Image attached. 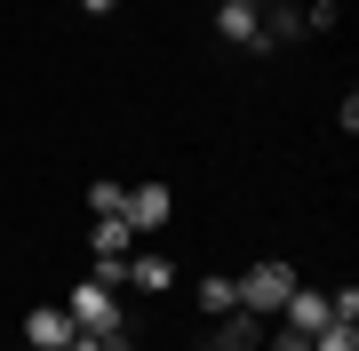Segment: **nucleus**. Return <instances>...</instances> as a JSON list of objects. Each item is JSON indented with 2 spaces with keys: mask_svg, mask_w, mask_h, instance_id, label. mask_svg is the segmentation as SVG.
<instances>
[{
  "mask_svg": "<svg viewBox=\"0 0 359 351\" xmlns=\"http://www.w3.org/2000/svg\"><path fill=\"white\" fill-rule=\"evenodd\" d=\"M231 287H240V312H256V319H280V303H287L295 272H287V263H248V272L231 280Z\"/></svg>",
  "mask_w": 359,
  "mask_h": 351,
  "instance_id": "f257e3e1",
  "label": "nucleus"
},
{
  "mask_svg": "<svg viewBox=\"0 0 359 351\" xmlns=\"http://www.w3.org/2000/svg\"><path fill=\"white\" fill-rule=\"evenodd\" d=\"M120 216H128V232H136V240H152L160 223L176 216V192H168V184H136V192H128V208H120Z\"/></svg>",
  "mask_w": 359,
  "mask_h": 351,
  "instance_id": "f03ea898",
  "label": "nucleus"
},
{
  "mask_svg": "<svg viewBox=\"0 0 359 351\" xmlns=\"http://www.w3.org/2000/svg\"><path fill=\"white\" fill-rule=\"evenodd\" d=\"M216 32L231 48H264V0H216Z\"/></svg>",
  "mask_w": 359,
  "mask_h": 351,
  "instance_id": "7ed1b4c3",
  "label": "nucleus"
},
{
  "mask_svg": "<svg viewBox=\"0 0 359 351\" xmlns=\"http://www.w3.org/2000/svg\"><path fill=\"white\" fill-rule=\"evenodd\" d=\"M72 336H80V327H72V312H65V303H40V312L25 319V343H32V351H65Z\"/></svg>",
  "mask_w": 359,
  "mask_h": 351,
  "instance_id": "20e7f679",
  "label": "nucleus"
},
{
  "mask_svg": "<svg viewBox=\"0 0 359 351\" xmlns=\"http://www.w3.org/2000/svg\"><path fill=\"white\" fill-rule=\"evenodd\" d=\"M335 312H327V296H311V287H287V303H280V327H295V336H320Z\"/></svg>",
  "mask_w": 359,
  "mask_h": 351,
  "instance_id": "39448f33",
  "label": "nucleus"
},
{
  "mask_svg": "<svg viewBox=\"0 0 359 351\" xmlns=\"http://www.w3.org/2000/svg\"><path fill=\"white\" fill-rule=\"evenodd\" d=\"M65 312H72V327H112V319H120V303H112V287H96V280H80Z\"/></svg>",
  "mask_w": 359,
  "mask_h": 351,
  "instance_id": "423d86ee",
  "label": "nucleus"
},
{
  "mask_svg": "<svg viewBox=\"0 0 359 351\" xmlns=\"http://www.w3.org/2000/svg\"><path fill=\"white\" fill-rule=\"evenodd\" d=\"M264 343V319L256 312H224L216 319V351H256Z\"/></svg>",
  "mask_w": 359,
  "mask_h": 351,
  "instance_id": "0eeeda50",
  "label": "nucleus"
},
{
  "mask_svg": "<svg viewBox=\"0 0 359 351\" xmlns=\"http://www.w3.org/2000/svg\"><path fill=\"white\" fill-rule=\"evenodd\" d=\"M287 40H304V8H287V0H264V48H287Z\"/></svg>",
  "mask_w": 359,
  "mask_h": 351,
  "instance_id": "6e6552de",
  "label": "nucleus"
},
{
  "mask_svg": "<svg viewBox=\"0 0 359 351\" xmlns=\"http://www.w3.org/2000/svg\"><path fill=\"white\" fill-rule=\"evenodd\" d=\"M128 280L144 287V296H168V287H176V263H168V256H136V263H128Z\"/></svg>",
  "mask_w": 359,
  "mask_h": 351,
  "instance_id": "1a4fd4ad",
  "label": "nucleus"
},
{
  "mask_svg": "<svg viewBox=\"0 0 359 351\" xmlns=\"http://www.w3.org/2000/svg\"><path fill=\"white\" fill-rule=\"evenodd\" d=\"M96 256H128V247H136V232H128V216H96Z\"/></svg>",
  "mask_w": 359,
  "mask_h": 351,
  "instance_id": "9d476101",
  "label": "nucleus"
},
{
  "mask_svg": "<svg viewBox=\"0 0 359 351\" xmlns=\"http://www.w3.org/2000/svg\"><path fill=\"white\" fill-rule=\"evenodd\" d=\"M200 303H208V312L224 319V312H240V287H231L224 272H208V280H200Z\"/></svg>",
  "mask_w": 359,
  "mask_h": 351,
  "instance_id": "9b49d317",
  "label": "nucleus"
},
{
  "mask_svg": "<svg viewBox=\"0 0 359 351\" xmlns=\"http://www.w3.org/2000/svg\"><path fill=\"white\" fill-rule=\"evenodd\" d=\"M311 351H359V327L351 319H327L320 336H311Z\"/></svg>",
  "mask_w": 359,
  "mask_h": 351,
  "instance_id": "f8f14e48",
  "label": "nucleus"
},
{
  "mask_svg": "<svg viewBox=\"0 0 359 351\" xmlns=\"http://www.w3.org/2000/svg\"><path fill=\"white\" fill-rule=\"evenodd\" d=\"M88 208H96V216H120V208H128V184H96Z\"/></svg>",
  "mask_w": 359,
  "mask_h": 351,
  "instance_id": "ddd939ff",
  "label": "nucleus"
},
{
  "mask_svg": "<svg viewBox=\"0 0 359 351\" xmlns=\"http://www.w3.org/2000/svg\"><path fill=\"white\" fill-rule=\"evenodd\" d=\"M96 287H128V256H96Z\"/></svg>",
  "mask_w": 359,
  "mask_h": 351,
  "instance_id": "4468645a",
  "label": "nucleus"
},
{
  "mask_svg": "<svg viewBox=\"0 0 359 351\" xmlns=\"http://www.w3.org/2000/svg\"><path fill=\"white\" fill-rule=\"evenodd\" d=\"M271 351H311V336H295V327H280V336H271Z\"/></svg>",
  "mask_w": 359,
  "mask_h": 351,
  "instance_id": "2eb2a0df",
  "label": "nucleus"
},
{
  "mask_svg": "<svg viewBox=\"0 0 359 351\" xmlns=\"http://www.w3.org/2000/svg\"><path fill=\"white\" fill-rule=\"evenodd\" d=\"M80 8H88V16H112V8H120V0H80Z\"/></svg>",
  "mask_w": 359,
  "mask_h": 351,
  "instance_id": "dca6fc26",
  "label": "nucleus"
}]
</instances>
